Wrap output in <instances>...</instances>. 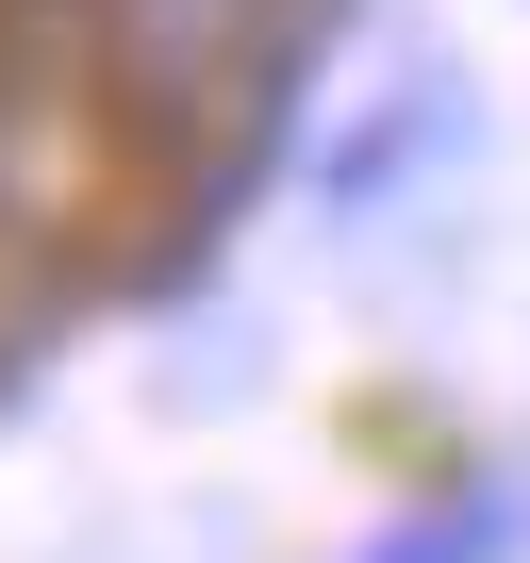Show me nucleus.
Instances as JSON below:
<instances>
[{"label": "nucleus", "instance_id": "1", "mask_svg": "<svg viewBox=\"0 0 530 563\" xmlns=\"http://www.w3.org/2000/svg\"><path fill=\"white\" fill-rule=\"evenodd\" d=\"M481 547H497L481 514H431V530H415V547H382V563H481Z\"/></svg>", "mask_w": 530, "mask_h": 563}]
</instances>
